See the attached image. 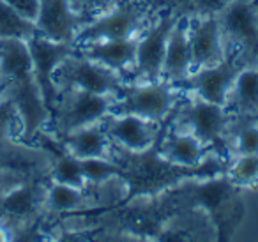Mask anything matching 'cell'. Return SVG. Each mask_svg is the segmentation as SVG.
I'll return each mask as SVG.
<instances>
[{
    "label": "cell",
    "mask_w": 258,
    "mask_h": 242,
    "mask_svg": "<svg viewBox=\"0 0 258 242\" xmlns=\"http://www.w3.org/2000/svg\"><path fill=\"white\" fill-rule=\"evenodd\" d=\"M226 147L233 156L258 154V120L232 122Z\"/></svg>",
    "instance_id": "cell-22"
},
{
    "label": "cell",
    "mask_w": 258,
    "mask_h": 242,
    "mask_svg": "<svg viewBox=\"0 0 258 242\" xmlns=\"http://www.w3.org/2000/svg\"><path fill=\"white\" fill-rule=\"evenodd\" d=\"M36 34H39L36 22L23 18L4 0H0V39H20L27 43Z\"/></svg>",
    "instance_id": "cell-21"
},
{
    "label": "cell",
    "mask_w": 258,
    "mask_h": 242,
    "mask_svg": "<svg viewBox=\"0 0 258 242\" xmlns=\"http://www.w3.org/2000/svg\"><path fill=\"white\" fill-rule=\"evenodd\" d=\"M216 15L228 51H239L247 64H258L256 0H228Z\"/></svg>",
    "instance_id": "cell-7"
},
{
    "label": "cell",
    "mask_w": 258,
    "mask_h": 242,
    "mask_svg": "<svg viewBox=\"0 0 258 242\" xmlns=\"http://www.w3.org/2000/svg\"><path fill=\"white\" fill-rule=\"evenodd\" d=\"M137 37H127V39H103V41H90V43L76 44V50L80 55L90 58L94 62L106 66V68L117 71L125 78L135 64V55H137Z\"/></svg>",
    "instance_id": "cell-16"
},
{
    "label": "cell",
    "mask_w": 258,
    "mask_h": 242,
    "mask_svg": "<svg viewBox=\"0 0 258 242\" xmlns=\"http://www.w3.org/2000/svg\"><path fill=\"white\" fill-rule=\"evenodd\" d=\"M207 147L186 129L173 128L161 142V156L177 166L195 168L202 163Z\"/></svg>",
    "instance_id": "cell-19"
},
{
    "label": "cell",
    "mask_w": 258,
    "mask_h": 242,
    "mask_svg": "<svg viewBox=\"0 0 258 242\" xmlns=\"http://www.w3.org/2000/svg\"><path fill=\"white\" fill-rule=\"evenodd\" d=\"M149 9L138 0H120L108 11L90 18L80 29L76 44L103 39H127L137 37L147 27Z\"/></svg>",
    "instance_id": "cell-6"
},
{
    "label": "cell",
    "mask_w": 258,
    "mask_h": 242,
    "mask_svg": "<svg viewBox=\"0 0 258 242\" xmlns=\"http://www.w3.org/2000/svg\"><path fill=\"white\" fill-rule=\"evenodd\" d=\"M113 145L133 154L151 150L161 136V124L133 113H108L101 120Z\"/></svg>",
    "instance_id": "cell-11"
},
{
    "label": "cell",
    "mask_w": 258,
    "mask_h": 242,
    "mask_svg": "<svg viewBox=\"0 0 258 242\" xmlns=\"http://www.w3.org/2000/svg\"><path fill=\"white\" fill-rule=\"evenodd\" d=\"M189 44L193 69L218 64L230 53L216 13L189 16Z\"/></svg>",
    "instance_id": "cell-12"
},
{
    "label": "cell",
    "mask_w": 258,
    "mask_h": 242,
    "mask_svg": "<svg viewBox=\"0 0 258 242\" xmlns=\"http://www.w3.org/2000/svg\"><path fill=\"white\" fill-rule=\"evenodd\" d=\"M180 16H182L180 11H177L175 8H168L145 27L144 32L138 36L135 64L125 75V82H151L161 78L170 32Z\"/></svg>",
    "instance_id": "cell-5"
},
{
    "label": "cell",
    "mask_w": 258,
    "mask_h": 242,
    "mask_svg": "<svg viewBox=\"0 0 258 242\" xmlns=\"http://www.w3.org/2000/svg\"><path fill=\"white\" fill-rule=\"evenodd\" d=\"M27 48H29L30 58H32L34 76H36V82L44 97V103L50 108V111H53L58 101V94H60L57 83H55V71L69 55L75 53L76 44L57 43L41 34H36L27 41Z\"/></svg>",
    "instance_id": "cell-10"
},
{
    "label": "cell",
    "mask_w": 258,
    "mask_h": 242,
    "mask_svg": "<svg viewBox=\"0 0 258 242\" xmlns=\"http://www.w3.org/2000/svg\"><path fill=\"white\" fill-rule=\"evenodd\" d=\"M44 193L46 189L43 191L27 180L0 193V221L9 228L13 224L15 226L25 224L43 207Z\"/></svg>",
    "instance_id": "cell-14"
},
{
    "label": "cell",
    "mask_w": 258,
    "mask_h": 242,
    "mask_svg": "<svg viewBox=\"0 0 258 242\" xmlns=\"http://www.w3.org/2000/svg\"><path fill=\"white\" fill-rule=\"evenodd\" d=\"M189 96L184 103H177L172 113L173 126L193 133L205 147H214L218 143L226 145L233 122L228 106L211 103L193 94Z\"/></svg>",
    "instance_id": "cell-3"
},
{
    "label": "cell",
    "mask_w": 258,
    "mask_h": 242,
    "mask_svg": "<svg viewBox=\"0 0 258 242\" xmlns=\"http://www.w3.org/2000/svg\"><path fill=\"white\" fill-rule=\"evenodd\" d=\"M0 99L15 110L23 142H32L51 124V111L36 82L25 41L0 39Z\"/></svg>",
    "instance_id": "cell-1"
},
{
    "label": "cell",
    "mask_w": 258,
    "mask_h": 242,
    "mask_svg": "<svg viewBox=\"0 0 258 242\" xmlns=\"http://www.w3.org/2000/svg\"><path fill=\"white\" fill-rule=\"evenodd\" d=\"M11 117L16 118V113H15V110H13V106L8 103V101L0 99V128H2L4 124H9V122H11ZM16 120H18V118H16Z\"/></svg>",
    "instance_id": "cell-28"
},
{
    "label": "cell",
    "mask_w": 258,
    "mask_h": 242,
    "mask_svg": "<svg viewBox=\"0 0 258 242\" xmlns=\"http://www.w3.org/2000/svg\"><path fill=\"white\" fill-rule=\"evenodd\" d=\"M117 96L94 94L82 89H64L51 111V124L58 138L101 122L111 111Z\"/></svg>",
    "instance_id": "cell-4"
},
{
    "label": "cell",
    "mask_w": 258,
    "mask_h": 242,
    "mask_svg": "<svg viewBox=\"0 0 258 242\" xmlns=\"http://www.w3.org/2000/svg\"><path fill=\"white\" fill-rule=\"evenodd\" d=\"M2 177H4V168L0 166V184H2Z\"/></svg>",
    "instance_id": "cell-30"
},
{
    "label": "cell",
    "mask_w": 258,
    "mask_h": 242,
    "mask_svg": "<svg viewBox=\"0 0 258 242\" xmlns=\"http://www.w3.org/2000/svg\"><path fill=\"white\" fill-rule=\"evenodd\" d=\"M9 231H11V228H9L6 223H2V221H0V242H2V240H11L13 235L9 233Z\"/></svg>",
    "instance_id": "cell-29"
},
{
    "label": "cell",
    "mask_w": 258,
    "mask_h": 242,
    "mask_svg": "<svg viewBox=\"0 0 258 242\" xmlns=\"http://www.w3.org/2000/svg\"><path fill=\"white\" fill-rule=\"evenodd\" d=\"M39 16L36 25L39 34L57 43L76 44L80 29L89 22L87 16L78 13L73 0H39Z\"/></svg>",
    "instance_id": "cell-13"
},
{
    "label": "cell",
    "mask_w": 258,
    "mask_h": 242,
    "mask_svg": "<svg viewBox=\"0 0 258 242\" xmlns=\"http://www.w3.org/2000/svg\"><path fill=\"white\" fill-rule=\"evenodd\" d=\"M58 140L64 145L66 152L78 157V159H90V157H108V159H111L113 143L110 142L101 122L90 124L87 128L78 129V131H73Z\"/></svg>",
    "instance_id": "cell-18"
},
{
    "label": "cell",
    "mask_w": 258,
    "mask_h": 242,
    "mask_svg": "<svg viewBox=\"0 0 258 242\" xmlns=\"http://www.w3.org/2000/svg\"><path fill=\"white\" fill-rule=\"evenodd\" d=\"M4 2L30 22H36L37 16H39V0H4Z\"/></svg>",
    "instance_id": "cell-27"
},
{
    "label": "cell",
    "mask_w": 258,
    "mask_h": 242,
    "mask_svg": "<svg viewBox=\"0 0 258 242\" xmlns=\"http://www.w3.org/2000/svg\"><path fill=\"white\" fill-rule=\"evenodd\" d=\"M179 103V89L166 80L125 82L110 113H133L152 122H163L172 117Z\"/></svg>",
    "instance_id": "cell-2"
},
{
    "label": "cell",
    "mask_w": 258,
    "mask_h": 242,
    "mask_svg": "<svg viewBox=\"0 0 258 242\" xmlns=\"http://www.w3.org/2000/svg\"><path fill=\"white\" fill-rule=\"evenodd\" d=\"M191 71H193V57L189 44V16L182 15L170 32L161 78L175 85L187 78Z\"/></svg>",
    "instance_id": "cell-15"
},
{
    "label": "cell",
    "mask_w": 258,
    "mask_h": 242,
    "mask_svg": "<svg viewBox=\"0 0 258 242\" xmlns=\"http://www.w3.org/2000/svg\"><path fill=\"white\" fill-rule=\"evenodd\" d=\"M228 177L233 186L249 188L258 182V154H240L233 156L228 168Z\"/></svg>",
    "instance_id": "cell-24"
},
{
    "label": "cell",
    "mask_w": 258,
    "mask_h": 242,
    "mask_svg": "<svg viewBox=\"0 0 258 242\" xmlns=\"http://www.w3.org/2000/svg\"><path fill=\"white\" fill-rule=\"evenodd\" d=\"M50 177H51V182L73 186V188H78V189H85L87 186H89L85 177H83L82 159L71 156L69 152H66L64 156H60L55 161Z\"/></svg>",
    "instance_id": "cell-23"
},
{
    "label": "cell",
    "mask_w": 258,
    "mask_h": 242,
    "mask_svg": "<svg viewBox=\"0 0 258 242\" xmlns=\"http://www.w3.org/2000/svg\"><path fill=\"white\" fill-rule=\"evenodd\" d=\"M120 0H73V6L78 13H82L87 18H94V16L101 15V13L108 11L113 6H117Z\"/></svg>",
    "instance_id": "cell-26"
},
{
    "label": "cell",
    "mask_w": 258,
    "mask_h": 242,
    "mask_svg": "<svg viewBox=\"0 0 258 242\" xmlns=\"http://www.w3.org/2000/svg\"><path fill=\"white\" fill-rule=\"evenodd\" d=\"M55 83L58 90L82 89L94 94L118 96L125 85V78L113 69L80 55L76 50L57 68Z\"/></svg>",
    "instance_id": "cell-8"
},
{
    "label": "cell",
    "mask_w": 258,
    "mask_h": 242,
    "mask_svg": "<svg viewBox=\"0 0 258 242\" xmlns=\"http://www.w3.org/2000/svg\"><path fill=\"white\" fill-rule=\"evenodd\" d=\"M244 66H247V62L244 60L242 55L239 51H230L225 60L218 64L193 69L189 76L175 83V87L179 89V92L193 94L211 103L228 106L233 82Z\"/></svg>",
    "instance_id": "cell-9"
},
{
    "label": "cell",
    "mask_w": 258,
    "mask_h": 242,
    "mask_svg": "<svg viewBox=\"0 0 258 242\" xmlns=\"http://www.w3.org/2000/svg\"><path fill=\"white\" fill-rule=\"evenodd\" d=\"M228 110L233 122L258 120V64H247L240 69L230 92Z\"/></svg>",
    "instance_id": "cell-17"
},
{
    "label": "cell",
    "mask_w": 258,
    "mask_h": 242,
    "mask_svg": "<svg viewBox=\"0 0 258 242\" xmlns=\"http://www.w3.org/2000/svg\"><path fill=\"white\" fill-rule=\"evenodd\" d=\"M85 189L73 188V186L58 184L51 182L50 188H46L44 193V203L43 207L50 212H75L85 205Z\"/></svg>",
    "instance_id": "cell-20"
},
{
    "label": "cell",
    "mask_w": 258,
    "mask_h": 242,
    "mask_svg": "<svg viewBox=\"0 0 258 242\" xmlns=\"http://www.w3.org/2000/svg\"><path fill=\"white\" fill-rule=\"evenodd\" d=\"M82 170L87 184H103L108 182L111 177L120 173L118 164H115L108 157H90V159H82Z\"/></svg>",
    "instance_id": "cell-25"
}]
</instances>
